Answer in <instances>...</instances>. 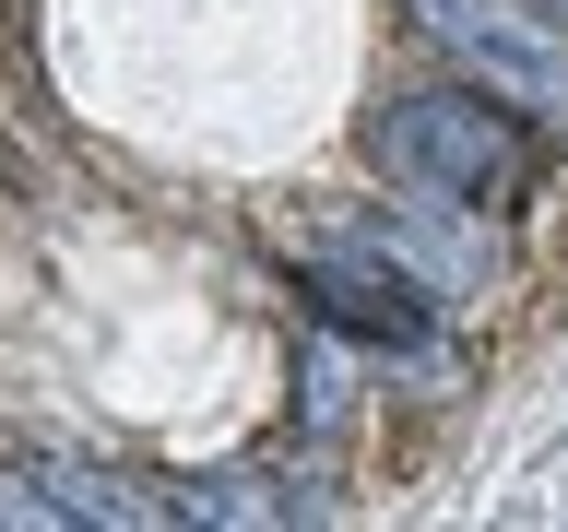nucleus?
<instances>
[{
  "label": "nucleus",
  "instance_id": "obj_5",
  "mask_svg": "<svg viewBox=\"0 0 568 532\" xmlns=\"http://www.w3.org/2000/svg\"><path fill=\"white\" fill-rule=\"evenodd\" d=\"M532 12H545V24H568V0H532Z\"/></svg>",
  "mask_w": 568,
  "mask_h": 532
},
{
  "label": "nucleus",
  "instance_id": "obj_4",
  "mask_svg": "<svg viewBox=\"0 0 568 532\" xmlns=\"http://www.w3.org/2000/svg\"><path fill=\"white\" fill-rule=\"evenodd\" d=\"M36 485H48V521H154V497L106 485V473H83V461H36Z\"/></svg>",
  "mask_w": 568,
  "mask_h": 532
},
{
  "label": "nucleus",
  "instance_id": "obj_1",
  "mask_svg": "<svg viewBox=\"0 0 568 532\" xmlns=\"http://www.w3.org/2000/svg\"><path fill=\"white\" fill-rule=\"evenodd\" d=\"M379 166L403 177V190H426V202H509L532 166L521 119L497 95H390L379 106Z\"/></svg>",
  "mask_w": 568,
  "mask_h": 532
},
{
  "label": "nucleus",
  "instance_id": "obj_2",
  "mask_svg": "<svg viewBox=\"0 0 568 532\" xmlns=\"http://www.w3.org/2000/svg\"><path fill=\"white\" fill-rule=\"evenodd\" d=\"M415 24L450 48L497 106H521V119H568V48L545 35L532 0H415Z\"/></svg>",
  "mask_w": 568,
  "mask_h": 532
},
{
  "label": "nucleus",
  "instance_id": "obj_3",
  "mask_svg": "<svg viewBox=\"0 0 568 532\" xmlns=\"http://www.w3.org/2000/svg\"><path fill=\"white\" fill-rule=\"evenodd\" d=\"M296 296H308L332 331H355V344H390V355L426 344V284L403 273V260H308Z\"/></svg>",
  "mask_w": 568,
  "mask_h": 532
}]
</instances>
